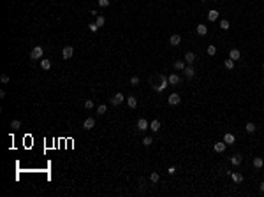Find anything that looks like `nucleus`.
<instances>
[{"label":"nucleus","mask_w":264,"mask_h":197,"mask_svg":"<svg viewBox=\"0 0 264 197\" xmlns=\"http://www.w3.org/2000/svg\"><path fill=\"white\" fill-rule=\"evenodd\" d=\"M106 111H107V106H106V104H100V106L97 107V115H99V116L106 115Z\"/></svg>","instance_id":"obj_26"},{"label":"nucleus","mask_w":264,"mask_h":197,"mask_svg":"<svg viewBox=\"0 0 264 197\" xmlns=\"http://www.w3.org/2000/svg\"><path fill=\"white\" fill-rule=\"evenodd\" d=\"M167 172H169V174H174V172H176V167H174V165H171V167L167 169Z\"/></svg>","instance_id":"obj_38"},{"label":"nucleus","mask_w":264,"mask_h":197,"mask_svg":"<svg viewBox=\"0 0 264 197\" xmlns=\"http://www.w3.org/2000/svg\"><path fill=\"white\" fill-rule=\"evenodd\" d=\"M167 79H169V84H178V83H180V78H178V74H171Z\"/></svg>","instance_id":"obj_24"},{"label":"nucleus","mask_w":264,"mask_h":197,"mask_svg":"<svg viewBox=\"0 0 264 197\" xmlns=\"http://www.w3.org/2000/svg\"><path fill=\"white\" fill-rule=\"evenodd\" d=\"M180 42H182V35H180V34H173V35H171V39H169V44H171V46H178Z\"/></svg>","instance_id":"obj_7"},{"label":"nucleus","mask_w":264,"mask_h":197,"mask_svg":"<svg viewBox=\"0 0 264 197\" xmlns=\"http://www.w3.org/2000/svg\"><path fill=\"white\" fill-rule=\"evenodd\" d=\"M229 21L227 19H222V21H220V28H222V30H229Z\"/></svg>","instance_id":"obj_29"},{"label":"nucleus","mask_w":264,"mask_h":197,"mask_svg":"<svg viewBox=\"0 0 264 197\" xmlns=\"http://www.w3.org/2000/svg\"><path fill=\"white\" fill-rule=\"evenodd\" d=\"M241 162H243V157H241L239 153H236V155H234V157L231 159V164H232V165H236V167H238V165H239Z\"/></svg>","instance_id":"obj_16"},{"label":"nucleus","mask_w":264,"mask_h":197,"mask_svg":"<svg viewBox=\"0 0 264 197\" xmlns=\"http://www.w3.org/2000/svg\"><path fill=\"white\" fill-rule=\"evenodd\" d=\"M195 30H197V34H199V35H206V34H208V27H206L204 23H199V25L195 27Z\"/></svg>","instance_id":"obj_13"},{"label":"nucleus","mask_w":264,"mask_h":197,"mask_svg":"<svg viewBox=\"0 0 264 197\" xmlns=\"http://www.w3.org/2000/svg\"><path fill=\"white\" fill-rule=\"evenodd\" d=\"M231 176H232L234 183H243V174H239V172H232Z\"/></svg>","instance_id":"obj_22"},{"label":"nucleus","mask_w":264,"mask_h":197,"mask_svg":"<svg viewBox=\"0 0 264 197\" xmlns=\"http://www.w3.org/2000/svg\"><path fill=\"white\" fill-rule=\"evenodd\" d=\"M85 107H86V109H92V107H94V100H86V102H85Z\"/></svg>","instance_id":"obj_36"},{"label":"nucleus","mask_w":264,"mask_h":197,"mask_svg":"<svg viewBox=\"0 0 264 197\" xmlns=\"http://www.w3.org/2000/svg\"><path fill=\"white\" fill-rule=\"evenodd\" d=\"M224 65H226V69H234V60H231V58H227L226 62H224Z\"/></svg>","instance_id":"obj_28"},{"label":"nucleus","mask_w":264,"mask_h":197,"mask_svg":"<svg viewBox=\"0 0 264 197\" xmlns=\"http://www.w3.org/2000/svg\"><path fill=\"white\" fill-rule=\"evenodd\" d=\"M99 5L100 7H109V0H99Z\"/></svg>","instance_id":"obj_34"},{"label":"nucleus","mask_w":264,"mask_h":197,"mask_svg":"<svg viewBox=\"0 0 264 197\" xmlns=\"http://www.w3.org/2000/svg\"><path fill=\"white\" fill-rule=\"evenodd\" d=\"M148 128H150V123H148L144 118H139V120H138V130L144 132V130H148Z\"/></svg>","instance_id":"obj_5"},{"label":"nucleus","mask_w":264,"mask_h":197,"mask_svg":"<svg viewBox=\"0 0 264 197\" xmlns=\"http://www.w3.org/2000/svg\"><path fill=\"white\" fill-rule=\"evenodd\" d=\"M208 55H210V56H215V55H217V48H215L213 44L208 46Z\"/></svg>","instance_id":"obj_30"},{"label":"nucleus","mask_w":264,"mask_h":197,"mask_svg":"<svg viewBox=\"0 0 264 197\" xmlns=\"http://www.w3.org/2000/svg\"><path fill=\"white\" fill-rule=\"evenodd\" d=\"M123 102V93H115L113 99H109V104L111 106H120Z\"/></svg>","instance_id":"obj_4"},{"label":"nucleus","mask_w":264,"mask_h":197,"mask_svg":"<svg viewBox=\"0 0 264 197\" xmlns=\"http://www.w3.org/2000/svg\"><path fill=\"white\" fill-rule=\"evenodd\" d=\"M19 127H21V121H19V120H14V121H11V128H12V130H18Z\"/></svg>","instance_id":"obj_31"},{"label":"nucleus","mask_w":264,"mask_h":197,"mask_svg":"<svg viewBox=\"0 0 264 197\" xmlns=\"http://www.w3.org/2000/svg\"><path fill=\"white\" fill-rule=\"evenodd\" d=\"M41 69H42V71H50V69H51V62H50L48 58H42V60H41Z\"/></svg>","instance_id":"obj_14"},{"label":"nucleus","mask_w":264,"mask_h":197,"mask_svg":"<svg viewBox=\"0 0 264 197\" xmlns=\"http://www.w3.org/2000/svg\"><path fill=\"white\" fill-rule=\"evenodd\" d=\"M150 128L153 130V132H159V130H160V121H159V120H153V121L150 123Z\"/></svg>","instance_id":"obj_21"},{"label":"nucleus","mask_w":264,"mask_h":197,"mask_svg":"<svg viewBox=\"0 0 264 197\" xmlns=\"http://www.w3.org/2000/svg\"><path fill=\"white\" fill-rule=\"evenodd\" d=\"M88 28H90L92 32H97V30H99V27H97V23H90V25H88Z\"/></svg>","instance_id":"obj_35"},{"label":"nucleus","mask_w":264,"mask_h":197,"mask_svg":"<svg viewBox=\"0 0 264 197\" xmlns=\"http://www.w3.org/2000/svg\"><path fill=\"white\" fill-rule=\"evenodd\" d=\"M151 143H153V139H151V137H150V136H146V137H144V139H143V144H144V146H150V144H151Z\"/></svg>","instance_id":"obj_33"},{"label":"nucleus","mask_w":264,"mask_h":197,"mask_svg":"<svg viewBox=\"0 0 264 197\" xmlns=\"http://www.w3.org/2000/svg\"><path fill=\"white\" fill-rule=\"evenodd\" d=\"M194 60H195V53H192V51L185 53V62H187L188 65H192V63H194Z\"/></svg>","instance_id":"obj_17"},{"label":"nucleus","mask_w":264,"mask_h":197,"mask_svg":"<svg viewBox=\"0 0 264 197\" xmlns=\"http://www.w3.org/2000/svg\"><path fill=\"white\" fill-rule=\"evenodd\" d=\"M0 81H2V83H9V76L2 74V78H0Z\"/></svg>","instance_id":"obj_37"},{"label":"nucleus","mask_w":264,"mask_h":197,"mask_svg":"<svg viewBox=\"0 0 264 197\" xmlns=\"http://www.w3.org/2000/svg\"><path fill=\"white\" fill-rule=\"evenodd\" d=\"M130 84H132V86H138V84H139V78H138V76H132V78H130Z\"/></svg>","instance_id":"obj_32"},{"label":"nucleus","mask_w":264,"mask_h":197,"mask_svg":"<svg viewBox=\"0 0 264 197\" xmlns=\"http://www.w3.org/2000/svg\"><path fill=\"white\" fill-rule=\"evenodd\" d=\"M259 190H261V192H262V194H264V181H262V183H261V185H259Z\"/></svg>","instance_id":"obj_39"},{"label":"nucleus","mask_w":264,"mask_h":197,"mask_svg":"<svg viewBox=\"0 0 264 197\" xmlns=\"http://www.w3.org/2000/svg\"><path fill=\"white\" fill-rule=\"evenodd\" d=\"M127 104H129L130 109H136V107H138V99H136L134 95H130V97H127Z\"/></svg>","instance_id":"obj_11"},{"label":"nucleus","mask_w":264,"mask_h":197,"mask_svg":"<svg viewBox=\"0 0 264 197\" xmlns=\"http://www.w3.org/2000/svg\"><path fill=\"white\" fill-rule=\"evenodd\" d=\"M226 148H227V144H226L224 141H218V143H215V146H213V150H215L217 153H224Z\"/></svg>","instance_id":"obj_9"},{"label":"nucleus","mask_w":264,"mask_h":197,"mask_svg":"<svg viewBox=\"0 0 264 197\" xmlns=\"http://www.w3.org/2000/svg\"><path fill=\"white\" fill-rule=\"evenodd\" d=\"M262 165H264V160H262L261 157H255V159H254V167H255V169H261Z\"/></svg>","instance_id":"obj_25"},{"label":"nucleus","mask_w":264,"mask_h":197,"mask_svg":"<svg viewBox=\"0 0 264 197\" xmlns=\"http://www.w3.org/2000/svg\"><path fill=\"white\" fill-rule=\"evenodd\" d=\"M234 141H236V137H234L232 134L227 132V134L224 136V143H226V144H234Z\"/></svg>","instance_id":"obj_20"},{"label":"nucleus","mask_w":264,"mask_h":197,"mask_svg":"<svg viewBox=\"0 0 264 197\" xmlns=\"http://www.w3.org/2000/svg\"><path fill=\"white\" fill-rule=\"evenodd\" d=\"M42 55H44V49H42V46H35V48L32 49V53H30V58H32V60H39Z\"/></svg>","instance_id":"obj_2"},{"label":"nucleus","mask_w":264,"mask_h":197,"mask_svg":"<svg viewBox=\"0 0 264 197\" xmlns=\"http://www.w3.org/2000/svg\"><path fill=\"white\" fill-rule=\"evenodd\" d=\"M203 2H204V0H203Z\"/></svg>","instance_id":"obj_41"},{"label":"nucleus","mask_w":264,"mask_h":197,"mask_svg":"<svg viewBox=\"0 0 264 197\" xmlns=\"http://www.w3.org/2000/svg\"><path fill=\"white\" fill-rule=\"evenodd\" d=\"M262 69H264V63H262Z\"/></svg>","instance_id":"obj_40"},{"label":"nucleus","mask_w":264,"mask_h":197,"mask_svg":"<svg viewBox=\"0 0 264 197\" xmlns=\"http://www.w3.org/2000/svg\"><path fill=\"white\" fill-rule=\"evenodd\" d=\"M62 56H63L65 60L72 58V56H74V48H72V46H65V48L62 49Z\"/></svg>","instance_id":"obj_3"},{"label":"nucleus","mask_w":264,"mask_h":197,"mask_svg":"<svg viewBox=\"0 0 264 197\" xmlns=\"http://www.w3.org/2000/svg\"><path fill=\"white\" fill-rule=\"evenodd\" d=\"M183 74H185L187 78H194V76H195V71H194L192 65H188V63H187V67L183 69Z\"/></svg>","instance_id":"obj_10"},{"label":"nucleus","mask_w":264,"mask_h":197,"mask_svg":"<svg viewBox=\"0 0 264 197\" xmlns=\"http://www.w3.org/2000/svg\"><path fill=\"white\" fill-rule=\"evenodd\" d=\"M208 19H210V21H217V19H218V11L211 9V11L208 12Z\"/></svg>","instance_id":"obj_23"},{"label":"nucleus","mask_w":264,"mask_h":197,"mask_svg":"<svg viewBox=\"0 0 264 197\" xmlns=\"http://www.w3.org/2000/svg\"><path fill=\"white\" fill-rule=\"evenodd\" d=\"M159 180H160V174H159V172H155V171H153V172L150 174V181H151V185H155V183H159Z\"/></svg>","instance_id":"obj_18"},{"label":"nucleus","mask_w":264,"mask_h":197,"mask_svg":"<svg viewBox=\"0 0 264 197\" xmlns=\"http://www.w3.org/2000/svg\"><path fill=\"white\" fill-rule=\"evenodd\" d=\"M229 58H231V60H234V62H238V60L241 58L239 49H231V51H229Z\"/></svg>","instance_id":"obj_12"},{"label":"nucleus","mask_w":264,"mask_h":197,"mask_svg":"<svg viewBox=\"0 0 264 197\" xmlns=\"http://www.w3.org/2000/svg\"><path fill=\"white\" fill-rule=\"evenodd\" d=\"M180 100H182V99H180V95H178V93H171V95H169V99H167V102H169L171 106H178V104H180Z\"/></svg>","instance_id":"obj_8"},{"label":"nucleus","mask_w":264,"mask_h":197,"mask_svg":"<svg viewBox=\"0 0 264 197\" xmlns=\"http://www.w3.org/2000/svg\"><path fill=\"white\" fill-rule=\"evenodd\" d=\"M245 130L248 134H252V132H255V123H252V121H248L247 125H245Z\"/></svg>","instance_id":"obj_27"},{"label":"nucleus","mask_w":264,"mask_h":197,"mask_svg":"<svg viewBox=\"0 0 264 197\" xmlns=\"http://www.w3.org/2000/svg\"><path fill=\"white\" fill-rule=\"evenodd\" d=\"M185 67H187V62H185V60H176V62H174V69H176V71H183Z\"/></svg>","instance_id":"obj_15"},{"label":"nucleus","mask_w":264,"mask_h":197,"mask_svg":"<svg viewBox=\"0 0 264 197\" xmlns=\"http://www.w3.org/2000/svg\"><path fill=\"white\" fill-rule=\"evenodd\" d=\"M94 127H95V118H86L83 121V128L85 130H92Z\"/></svg>","instance_id":"obj_6"},{"label":"nucleus","mask_w":264,"mask_h":197,"mask_svg":"<svg viewBox=\"0 0 264 197\" xmlns=\"http://www.w3.org/2000/svg\"><path fill=\"white\" fill-rule=\"evenodd\" d=\"M150 84H151V88L155 90V92H162L166 86H169V79L166 78V74H153L150 78Z\"/></svg>","instance_id":"obj_1"},{"label":"nucleus","mask_w":264,"mask_h":197,"mask_svg":"<svg viewBox=\"0 0 264 197\" xmlns=\"http://www.w3.org/2000/svg\"><path fill=\"white\" fill-rule=\"evenodd\" d=\"M95 23H97V27H99V28H100V27H104L106 18H104L102 14H97V16H95Z\"/></svg>","instance_id":"obj_19"}]
</instances>
